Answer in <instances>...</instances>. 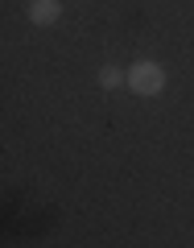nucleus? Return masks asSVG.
<instances>
[{
  "label": "nucleus",
  "mask_w": 194,
  "mask_h": 248,
  "mask_svg": "<svg viewBox=\"0 0 194 248\" xmlns=\"http://www.w3.org/2000/svg\"><path fill=\"white\" fill-rule=\"evenodd\" d=\"M128 91L133 95H161L165 91V71L157 62H133L128 66Z\"/></svg>",
  "instance_id": "nucleus-1"
},
{
  "label": "nucleus",
  "mask_w": 194,
  "mask_h": 248,
  "mask_svg": "<svg viewBox=\"0 0 194 248\" xmlns=\"http://www.w3.org/2000/svg\"><path fill=\"white\" fill-rule=\"evenodd\" d=\"M120 83H128V75L120 71V66H104V71H99V87H120Z\"/></svg>",
  "instance_id": "nucleus-3"
},
{
  "label": "nucleus",
  "mask_w": 194,
  "mask_h": 248,
  "mask_svg": "<svg viewBox=\"0 0 194 248\" xmlns=\"http://www.w3.org/2000/svg\"><path fill=\"white\" fill-rule=\"evenodd\" d=\"M58 17H62L58 0H29V21H33V25H54Z\"/></svg>",
  "instance_id": "nucleus-2"
}]
</instances>
